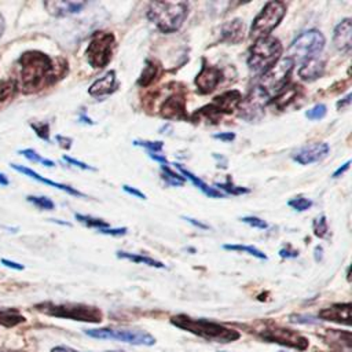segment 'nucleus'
<instances>
[{"instance_id": "obj_50", "label": "nucleus", "mask_w": 352, "mask_h": 352, "mask_svg": "<svg viewBox=\"0 0 352 352\" xmlns=\"http://www.w3.org/2000/svg\"><path fill=\"white\" fill-rule=\"evenodd\" d=\"M349 165H351V160H348L342 166H340L334 173H333V177H338V176H341L348 168H349Z\"/></svg>"}, {"instance_id": "obj_47", "label": "nucleus", "mask_w": 352, "mask_h": 352, "mask_svg": "<svg viewBox=\"0 0 352 352\" xmlns=\"http://www.w3.org/2000/svg\"><path fill=\"white\" fill-rule=\"evenodd\" d=\"M55 139L60 144V147H63V148H70L72 147V139L70 138H66V136H62V135H56Z\"/></svg>"}, {"instance_id": "obj_23", "label": "nucleus", "mask_w": 352, "mask_h": 352, "mask_svg": "<svg viewBox=\"0 0 352 352\" xmlns=\"http://www.w3.org/2000/svg\"><path fill=\"white\" fill-rule=\"evenodd\" d=\"M245 23L241 19H232L221 26V41L236 44L243 38Z\"/></svg>"}, {"instance_id": "obj_49", "label": "nucleus", "mask_w": 352, "mask_h": 352, "mask_svg": "<svg viewBox=\"0 0 352 352\" xmlns=\"http://www.w3.org/2000/svg\"><path fill=\"white\" fill-rule=\"evenodd\" d=\"M183 219H186L188 223H191L192 226H195V227H198V228H201V230H208V228H209L208 224L201 223V221H198V220H195V219H192V217H183Z\"/></svg>"}, {"instance_id": "obj_57", "label": "nucleus", "mask_w": 352, "mask_h": 352, "mask_svg": "<svg viewBox=\"0 0 352 352\" xmlns=\"http://www.w3.org/2000/svg\"><path fill=\"white\" fill-rule=\"evenodd\" d=\"M80 120H81V122H85V124H91V125H92V124H94V121H92V120H91V118H88V117H85V116H84V114H81V116H80Z\"/></svg>"}, {"instance_id": "obj_31", "label": "nucleus", "mask_w": 352, "mask_h": 352, "mask_svg": "<svg viewBox=\"0 0 352 352\" xmlns=\"http://www.w3.org/2000/svg\"><path fill=\"white\" fill-rule=\"evenodd\" d=\"M76 220L82 223L84 226L87 227H92V228H98V230H102V228H109L110 224L102 219H96V217H92V216H87V214H80V213H76L74 214Z\"/></svg>"}, {"instance_id": "obj_18", "label": "nucleus", "mask_w": 352, "mask_h": 352, "mask_svg": "<svg viewBox=\"0 0 352 352\" xmlns=\"http://www.w3.org/2000/svg\"><path fill=\"white\" fill-rule=\"evenodd\" d=\"M11 168L15 169V170H18V172H21V173H23V175H26V176H29V177H32V179H34V180H37V182H40V183H44V184H48V186L55 187V188H58V190H62V191H65V192H67V194H70V195H74V197H85V194H82L81 191H78V190H76V188H73V187H70V186H66V184H62V183L50 180V179H47V177L38 175L37 172H34L33 169H30V168H28V166L11 164Z\"/></svg>"}, {"instance_id": "obj_14", "label": "nucleus", "mask_w": 352, "mask_h": 352, "mask_svg": "<svg viewBox=\"0 0 352 352\" xmlns=\"http://www.w3.org/2000/svg\"><path fill=\"white\" fill-rule=\"evenodd\" d=\"M221 70L216 66H206L204 65L199 73L195 77V85L199 94H209L212 92L221 80Z\"/></svg>"}, {"instance_id": "obj_27", "label": "nucleus", "mask_w": 352, "mask_h": 352, "mask_svg": "<svg viewBox=\"0 0 352 352\" xmlns=\"http://www.w3.org/2000/svg\"><path fill=\"white\" fill-rule=\"evenodd\" d=\"M297 92H298V87L296 85H292V87H285L279 94L278 96L275 98V104L278 109H283L285 106H287L296 96H297Z\"/></svg>"}, {"instance_id": "obj_43", "label": "nucleus", "mask_w": 352, "mask_h": 352, "mask_svg": "<svg viewBox=\"0 0 352 352\" xmlns=\"http://www.w3.org/2000/svg\"><path fill=\"white\" fill-rule=\"evenodd\" d=\"M98 232H100V234H106V235H116V236H118V235H125L126 234V228L125 227H122V228H102V230H98Z\"/></svg>"}, {"instance_id": "obj_45", "label": "nucleus", "mask_w": 352, "mask_h": 352, "mask_svg": "<svg viewBox=\"0 0 352 352\" xmlns=\"http://www.w3.org/2000/svg\"><path fill=\"white\" fill-rule=\"evenodd\" d=\"M279 256L286 257V258H294L298 256V252L294 249H290V246H287V248H283L279 250Z\"/></svg>"}, {"instance_id": "obj_21", "label": "nucleus", "mask_w": 352, "mask_h": 352, "mask_svg": "<svg viewBox=\"0 0 352 352\" xmlns=\"http://www.w3.org/2000/svg\"><path fill=\"white\" fill-rule=\"evenodd\" d=\"M45 8L48 10L50 14L55 15V16H66L70 14H76L80 12L84 7H85V1H45L44 3Z\"/></svg>"}, {"instance_id": "obj_11", "label": "nucleus", "mask_w": 352, "mask_h": 352, "mask_svg": "<svg viewBox=\"0 0 352 352\" xmlns=\"http://www.w3.org/2000/svg\"><path fill=\"white\" fill-rule=\"evenodd\" d=\"M294 60L290 58L279 59L267 73L261 76V81L258 87L270 96L271 94H279L285 87L286 82L293 72Z\"/></svg>"}, {"instance_id": "obj_41", "label": "nucleus", "mask_w": 352, "mask_h": 352, "mask_svg": "<svg viewBox=\"0 0 352 352\" xmlns=\"http://www.w3.org/2000/svg\"><path fill=\"white\" fill-rule=\"evenodd\" d=\"M243 223L249 224L250 227H254V228H260V230H265L268 227L267 221H264L263 219L260 217H256V216H245L241 219Z\"/></svg>"}, {"instance_id": "obj_24", "label": "nucleus", "mask_w": 352, "mask_h": 352, "mask_svg": "<svg viewBox=\"0 0 352 352\" xmlns=\"http://www.w3.org/2000/svg\"><path fill=\"white\" fill-rule=\"evenodd\" d=\"M176 165V168L182 172V175H184L183 177L184 179H188L195 187H198L205 195H208L209 198H223L224 197V194L221 192V191H219L217 188H214V187H209L205 182H202L199 177H197L195 175H192L190 170H187L186 168H183L180 164H175Z\"/></svg>"}, {"instance_id": "obj_7", "label": "nucleus", "mask_w": 352, "mask_h": 352, "mask_svg": "<svg viewBox=\"0 0 352 352\" xmlns=\"http://www.w3.org/2000/svg\"><path fill=\"white\" fill-rule=\"evenodd\" d=\"M286 14V4L283 1H268L258 15L253 19L250 36L256 40L267 37L279 25Z\"/></svg>"}, {"instance_id": "obj_19", "label": "nucleus", "mask_w": 352, "mask_h": 352, "mask_svg": "<svg viewBox=\"0 0 352 352\" xmlns=\"http://www.w3.org/2000/svg\"><path fill=\"white\" fill-rule=\"evenodd\" d=\"M161 114L162 117L168 118V120H172V118H176V120H183L186 118V100L183 96L180 95H173V96H169L162 107H161Z\"/></svg>"}, {"instance_id": "obj_58", "label": "nucleus", "mask_w": 352, "mask_h": 352, "mask_svg": "<svg viewBox=\"0 0 352 352\" xmlns=\"http://www.w3.org/2000/svg\"><path fill=\"white\" fill-rule=\"evenodd\" d=\"M107 352H122V351H107Z\"/></svg>"}, {"instance_id": "obj_6", "label": "nucleus", "mask_w": 352, "mask_h": 352, "mask_svg": "<svg viewBox=\"0 0 352 352\" xmlns=\"http://www.w3.org/2000/svg\"><path fill=\"white\" fill-rule=\"evenodd\" d=\"M254 333L264 341L285 345L293 349L304 351L309 346V340L297 330L280 326L278 323H263Z\"/></svg>"}, {"instance_id": "obj_40", "label": "nucleus", "mask_w": 352, "mask_h": 352, "mask_svg": "<svg viewBox=\"0 0 352 352\" xmlns=\"http://www.w3.org/2000/svg\"><path fill=\"white\" fill-rule=\"evenodd\" d=\"M135 146H140V147H144L147 148L150 153H157V151H161L162 147H164V143L157 140V142H151V140H135L133 142Z\"/></svg>"}, {"instance_id": "obj_46", "label": "nucleus", "mask_w": 352, "mask_h": 352, "mask_svg": "<svg viewBox=\"0 0 352 352\" xmlns=\"http://www.w3.org/2000/svg\"><path fill=\"white\" fill-rule=\"evenodd\" d=\"M213 138L220 139L221 142H231L235 139V133L234 132H220V133H214Z\"/></svg>"}, {"instance_id": "obj_16", "label": "nucleus", "mask_w": 352, "mask_h": 352, "mask_svg": "<svg viewBox=\"0 0 352 352\" xmlns=\"http://www.w3.org/2000/svg\"><path fill=\"white\" fill-rule=\"evenodd\" d=\"M333 44L338 51H341L344 54H348L351 51V48H352V21H351V18L342 19L334 28Z\"/></svg>"}, {"instance_id": "obj_42", "label": "nucleus", "mask_w": 352, "mask_h": 352, "mask_svg": "<svg viewBox=\"0 0 352 352\" xmlns=\"http://www.w3.org/2000/svg\"><path fill=\"white\" fill-rule=\"evenodd\" d=\"M63 161H66V162H69L70 165H74V166H77V168H80V169H84V170H95L94 166L87 165L85 162L77 161V160H74V158H72V157H67V155H63Z\"/></svg>"}, {"instance_id": "obj_53", "label": "nucleus", "mask_w": 352, "mask_h": 352, "mask_svg": "<svg viewBox=\"0 0 352 352\" xmlns=\"http://www.w3.org/2000/svg\"><path fill=\"white\" fill-rule=\"evenodd\" d=\"M351 98H352V95L351 94H348L342 100H340L338 103H337V107L340 109H342V107H345V106H349V103H351Z\"/></svg>"}, {"instance_id": "obj_26", "label": "nucleus", "mask_w": 352, "mask_h": 352, "mask_svg": "<svg viewBox=\"0 0 352 352\" xmlns=\"http://www.w3.org/2000/svg\"><path fill=\"white\" fill-rule=\"evenodd\" d=\"M157 76H158V66L151 60H146V66L142 70V74L138 80V85L147 87L157 78Z\"/></svg>"}, {"instance_id": "obj_56", "label": "nucleus", "mask_w": 352, "mask_h": 352, "mask_svg": "<svg viewBox=\"0 0 352 352\" xmlns=\"http://www.w3.org/2000/svg\"><path fill=\"white\" fill-rule=\"evenodd\" d=\"M4 28H6V22H4V18H3V15L0 14V37H1L3 32H4Z\"/></svg>"}, {"instance_id": "obj_59", "label": "nucleus", "mask_w": 352, "mask_h": 352, "mask_svg": "<svg viewBox=\"0 0 352 352\" xmlns=\"http://www.w3.org/2000/svg\"><path fill=\"white\" fill-rule=\"evenodd\" d=\"M219 352H226V351H219Z\"/></svg>"}, {"instance_id": "obj_52", "label": "nucleus", "mask_w": 352, "mask_h": 352, "mask_svg": "<svg viewBox=\"0 0 352 352\" xmlns=\"http://www.w3.org/2000/svg\"><path fill=\"white\" fill-rule=\"evenodd\" d=\"M148 157H150L151 160H154V161H158V162H161V164H164V165H168V160H166L164 155L150 153V154H148Z\"/></svg>"}, {"instance_id": "obj_60", "label": "nucleus", "mask_w": 352, "mask_h": 352, "mask_svg": "<svg viewBox=\"0 0 352 352\" xmlns=\"http://www.w3.org/2000/svg\"><path fill=\"white\" fill-rule=\"evenodd\" d=\"M280 352H282V351H280Z\"/></svg>"}, {"instance_id": "obj_10", "label": "nucleus", "mask_w": 352, "mask_h": 352, "mask_svg": "<svg viewBox=\"0 0 352 352\" xmlns=\"http://www.w3.org/2000/svg\"><path fill=\"white\" fill-rule=\"evenodd\" d=\"M116 44L114 34L110 32H95L87 47V60L94 69H103L111 59Z\"/></svg>"}, {"instance_id": "obj_13", "label": "nucleus", "mask_w": 352, "mask_h": 352, "mask_svg": "<svg viewBox=\"0 0 352 352\" xmlns=\"http://www.w3.org/2000/svg\"><path fill=\"white\" fill-rule=\"evenodd\" d=\"M330 151V146L324 142H318L312 144H307L298 148L293 154V160L301 165H309L318 161H322Z\"/></svg>"}, {"instance_id": "obj_44", "label": "nucleus", "mask_w": 352, "mask_h": 352, "mask_svg": "<svg viewBox=\"0 0 352 352\" xmlns=\"http://www.w3.org/2000/svg\"><path fill=\"white\" fill-rule=\"evenodd\" d=\"M122 190H124L125 192L133 195V197H138V198H140V199H146V194H143L142 191H139V190L135 188V187H131V186H128V184H124V186H122Z\"/></svg>"}, {"instance_id": "obj_15", "label": "nucleus", "mask_w": 352, "mask_h": 352, "mask_svg": "<svg viewBox=\"0 0 352 352\" xmlns=\"http://www.w3.org/2000/svg\"><path fill=\"white\" fill-rule=\"evenodd\" d=\"M318 318L327 320V322L351 326V302L331 304L330 307L320 309L318 314Z\"/></svg>"}, {"instance_id": "obj_17", "label": "nucleus", "mask_w": 352, "mask_h": 352, "mask_svg": "<svg viewBox=\"0 0 352 352\" xmlns=\"http://www.w3.org/2000/svg\"><path fill=\"white\" fill-rule=\"evenodd\" d=\"M241 100H242L241 92L236 91V89H232V91H227V92L216 96L213 103H212V106L214 107V110L220 116L221 114H230L235 109H238Z\"/></svg>"}, {"instance_id": "obj_48", "label": "nucleus", "mask_w": 352, "mask_h": 352, "mask_svg": "<svg viewBox=\"0 0 352 352\" xmlns=\"http://www.w3.org/2000/svg\"><path fill=\"white\" fill-rule=\"evenodd\" d=\"M0 261H1L3 265L10 267V268H12V270H23V265H22V264L15 263V261H11V260H8V258H1Z\"/></svg>"}, {"instance_id": "obj_22", "label": "nucleus", "mask_w": 352, "mask_h": 352, "mask_svg": "<svg viewBox=\"0 0 352 352\" xmlns=\"http://www.w3.org/2000/svg\"><path fill=\"white\" fill-rule=\"evenodd\" d=\"M324 72V60L319 56L309 58L301 63L298 69V76L304 81H314L320 77Z\"/></svg>"}, {"instance_id": "obj_1", "label": "nucleus", "mask_w": 352, "mask_h": 352, "mask_svg": "<svg viewBox=\"0 0 352 352\" xmlns=\"http://www.w3.org/2000/svg\"><path fill=\"white\" fill-rule=\"evenodd\" d=\"M19 82L25 94L37 92L62 76L54 60L41 51H26L18 59Z\"/></svg>"}, {"instance_id": "obj_33", "label": "nucleus", "mask_w": 352, "mask_h": 352, "mask_svg": "<svg viewBox=\"0 0 352 352\" xmlns=\"http://www.w3.org/2000/svg\"><path fill=\"white\" fill-rule=\"evenodd\" d=\"M19 154H22L25 158H28L29 161L32 162H40L45 166H55V162L51 161V160H47V158H43L41 155H38L33 148H23L19 151Z\"/></svg>"}, {"instance_id": "obj_55", "label": "nucleus", "mask_w": 352, "mask_h": 352, "mask_svg": "<svg viewBox=\"0 0 352 352\" xmlns=\"http://www.w3.org/2000/svg\"><path fill=\"white\" fill-rule=\"evenodd\" d=\"M8 179H7V176L6 175H3V173H0V186H8Z\"/></svg>"}, {"instance_id": "obj_12", "label": "nucleus", "mask_w": 352, "mask_h": 352, "mask_svg": "<svg viewBox=\"0 0 352 352\" xmlns=\"http://www.w3.org/2000/svg\"><path fill=\"white\" fill-rule=\"evenodd\" d=\"M268 102H270V96L258 85H256L250 91V94L245 98V100H241L238 106L241 110V117L249 121L258 118Z\"/></svg>"}, {"instance_id": "obj_2", "label": "nucleus", "mask_w": 352, "mask_h": 352, "mask_svg": "<svg viewBox=\"0 0 352 352\" xmlns=\"http://www.w3.org/2000/svg\"><path fill=\"white\" fill-rule=\"evenodd\" d=\"M170 323L184 331H188L197 337L216 341V342H234L241 338V333L232 327L213 320L192 318L186 314H179L170 318Z\"/></svg>"}, {"instance_id": "obj_37", "label": "nucleus", "mask_w": 352, "mask_h": 352, "mask_svg": "<svg viewBox=\"0 0 352 352\" xmlns=\"http://www.w3.org/2000/svg\"><path fill=\"white\" fill-rule=\"evenodd\" d=\"M287 205L297 210V212H304V210H308L311 206H312V201L308 199V198H304V197H297V198H293L287 202Z\"/></svg>"}, {"instance_id": "obj_38", "label": "nucleus", "mask_w": 352, "mask_h": 352, "mask_svg": "<svg viewBox=\"0 0 352 352\" xmlns=\"http://www.w3.org/2000/svg\"><path fill=\"white\" fill-rule=\"evenodd\" d=\"M216 187H219L220 190H224L226 192L232 194V195H239V194H246V192H249V188L234 186V184L231 183V180H227L226 183H216ZM220 190H219V191H220Z\"/></svg>"}, {"instance_id": "obj_4", "label": "nucleus", "mask_w": 352, "mask_h": 352, "mask_svg": "<svg viewBox=\"0 0 352 352\" xmlns=\"http://www.w3.org/2000/svg\"><path fill=\"white\" fill-rule=\"evenodd\" d=\"M282 55V44L272 36L260 37L256 40L248 58V66L257 74L267 73Z\"/></svg>"}, {"instance_id": "obj_29", "label": "nucleus", "mask_w": 352, "mask_h": 352, "mask_svg": "<svg viewBox=\"0 0 352 352\" xmlns=\"http://www.w3.org/2000/svg\"><path fill=\"white\" fill-rule=\"evenodd\" d=\"M21 322H25V318L15 309H3L0 308V324L15 326Z\"/></svg>"}, {"instance_id": "obj_36", "label": "nucleus", "mask_w": 352, "mask_h": 352, "mask_svg": "<svg viewBox=\"0 0 352 352\" xmlns=\"http://www.w3.org/2000/svg\"><path fill=\"white\" fill-rule=\"evenodd\" d=\"M326 113H327L326 104L318 103V104H315L314 107H311L305 111V117L308 120H322L326 116Z\"/></svg>"}, {"instance_id": "obj_35", "label": "nucleus", "mask_w": 352, "mask_h": 352, "mask_svg": "<svg viewBox=\"0 0 352 352\" xmlns=\"http://www.w3.org/2000/svg\"><path fill=\"white\" fill-rule=\"evenodd\" d=\"M312 230H314V234L318 236V238H324L329 232V227H327V220L324 217V214L316 217L312 223Z\"/></svg>"}, {"instance_id": "obj_20", "label": "nucleus", "mask_w": 352, "mask_h": 352, "mask_svg": "<svg viewBox=\"0 0 352 352\" xmlns=\"http://www.w3.org/2000/svg\"><path fill=\"white\" fill-rule=\"evenodd\" d=\"M116 88H117L116 72L110 70L104 76L99 77L98 80H95L91 84L89 89H88V94L91 96H104V95H109V94L114 92Z\"/></svg>"}, {"instance_id": "obj_3", "label": "nucleus", "mask_w": 352, "mask_h": 352, "mask_svg": "<svg viewBox=\"0 0 352 352\" xmlns=\"http://www.w3.org/2000/svg\"><path fill=\"white\" fill-rule=\"evenodd\" d=\"M188 15L186 1H153L147 8L148 21L162 33L179 30Z\"/></svg>"}, {"instance_id": "obj_51", "label": "nucleus", "mask_w": 352, "mask_h": 352, "mask_svg": "<svg viewBox=\"0 0 352 352\" xmlns=\"http://www.w3.org/2000/svg\"><path fill=\"white\" fill-rule=\"evenodd\" d=\"M51 352H80V351H76V349L65 346V345H58V346H54L51 349Z\"/></svg>"}, {"instance_id": "obj_28", "label": "nucleus", "mask_w": 352, "mask_h": 352, "mask_svg": "<svg viewBox=\"0 0 352 352\" xmlns=\"http://www.w3.org/2000/svg\"><path fill=\"white\" fill-rule=\"evenodd\" d=\"M16 89H18L16 80H14V78L1 80L0 81V103L14 98V95L16 94Z\"/></svg>"}, {"instance_id": "obj_30", "label": "nucleus", "mask_w": 352, "mask_h": 352, "mask_svg": "<svg viewBox=\"0 0 352 352\" xmlns=\"http://www.w3.org/2000/svg\"><path fill=\"white\" fill-rule=\"evenodd\" d=\"M161 172H162V179L165 180V183H168L170 186H176V187L183 186L186 182V179L182 175L176 173L166 165H161Z\"/></svg>"}, {"instance_id": "obj_34", "label": "nucleus", "mask_w": 352, "mask_h": 352, "mask_svg": "<svg viewBox=\"0 0 352 352\" xmlns=\"http://www.w3.org/2000/svg\"><path fill=\"white\" fill-rule=\"evenodd\" d=\"M26 199H28L30 204H33L34 206H37V208H40V209H43V210H52V209H55V204H54L50 198H47V197L29 195V197H26Z\"/></svg>"}, {"instance_id": "obj_39", "label": "nucleus", "mask_w": 352, "mask_h": 352, "mask_svg": "<svg viewBox=\"0 0 352 352\" xmlns=\"http://www.w3.org/2000/svg\"><path fill=\"white\" fill-rule=\"evenodd\" d=\"M30 126L40 139H43L45 142H50V125H48V122H32Z\"/></svg>"}, {"instance_id": "obj_5", "label": "nucleus", "mask_w": 352, "mask_h": 352, "mask_svg": "<svg viewBox=\"0 0 352 352\" xmlns=\"http://www.w3.org/2000/svg\"><path fill=\"white\" fill-rule=\"evenodd\" d=\"M37 311L63 319H72L78 322H89V323H99L102 320V311L96 307L87 305V304H77V302H41L34 307Z\"/></svg>"}, {"instance_id": "obj_9", "label": "nucleus", "mask_w": 352, "mask_h": 352, "mask_svg": "<svg viewBox=\"0 0 352 352\" xmlns=\"http://www.w3.org/2000/svg\"><path fill=\"white\" fill-rule=\"evenodd\" d=\"M324 48V36L316 30L311 29L300 34L289 47L287 50V58L297 60H307L309 58L318 56V54L322 52Z\"/></svg>"}, {"instance_id": "obj_8", "label": "nucleus", "mask_w": 352, "mask_h": 352, "mask_svg": "<svg viewBox=\"0 0 352 352\" xmlns=\"http://www.w3.org/2000/svg\"><path fill=\"white\" fill-rule=\"evenodd\" d=\"M85 333L92 338L100 340H116L128 342L132 345H146L151 346L155 344V338L147 331L138 329H114V327H99V329H87Z\"/></svg>"}, {"instance_id": "obj_32", "label": "nucleus", "mask_w": 352, "mask_h": 352, "mask_svg": "<svg viewBox=\"0 0 352 352\" xmlns=\"http://www.w3.org/2000/svg\"><path fill=\"white\" fill-rule=\"evenodd\" d=\"M226 250H238V252H245L248 254H252L260 260H267V256L258 250L257 248L254 246H249V245H224L223 246Z\"/></svg>"}, {"instance_id": "obj_25", "label": "nucleus", "mask_w": 352, "mask_h": 352, "mask_svg": "<svg viewBox=\"0 0 352 352\" xmlns=\"http://www.w3.org/2000/svg\"><path fill=\"white\" fill-rule=\"evenodd\" d=\"M117 257L125 258V260H129V261H133V263H138V264H146V265L154 267V268H164L165 267L161 261H158L155 258H151V257H147V256H143V254H138V253L117 252Z\"/></svg>"}, {"instance_id": "obj_54", "label": "nucleus", "mask_w": 352, "mask_h": 352, "mask_svg": "<svg viewBox=\"0 0 352 352\" xmlns=\"http://www.w3.org/2000/svg\"><path fill=\"white\" fill-rule=\"evenodd\" d=\"M322 252H323L322 246H316V248H315V260H316V261H319V260L322 258Z\"/></svg>"}]
</instances>
